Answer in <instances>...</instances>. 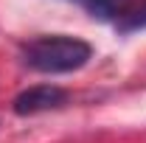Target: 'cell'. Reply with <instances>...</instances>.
Instances as JSON below:
<instances>
[{"label":"cell","instance_id":"2","mask_svg":"<svg viewBox=\"0 0 146 143\" xmlns=\"http://www.w3.org/2000/svg\"><path fill=\"white\" fill-rule=\"evenodd\" d=\"M68 101V93L56 84H36V87L23 90L14 98V112L17 115H36V112H48L59 109Z\"/></svg>","mask_w":146,"mask_h":143},{"label":"cell","instance_id":"4","mask_svg":"<svg viewBox=\"0 0 146 143\" xmlns=\"http://www.w3.org/2000/svg\"><path fill=\"white\" fill-rule=\"evenodd\" d=\"M118 28H121V31H138V28H146V0L141 3V6H132V11L118 23Z\"/></svg>","mask_w":146,"mask_h":143},{"label":"cell","instance_id":"3","mask_svg":"<svg viewBox=\"0 0 146 143\" xmlns=\"http://www.w3.org/2000/svg\"><path fill=\"white\" fill-rule=\"evenodd\" d=\"M82 9H87L98 20H112L115 25L132 11V0H76Z\"/></svg>","mask_w":146,"mask_h":143},{"label":"cell","instance_id":"1","mask_svg":"<svg viewBox=\"0 0 146 143\" xmlns=\"http://www.w3.org/2000/svg\"><path fill=\"white\" fill-rule=\"evenodd\" d=\"M90 42L68 34L36 36L23 45V62L39 73H70L90 62Z\"/></svg>","mask_w":146,"mask_h":143}]
</instances>
